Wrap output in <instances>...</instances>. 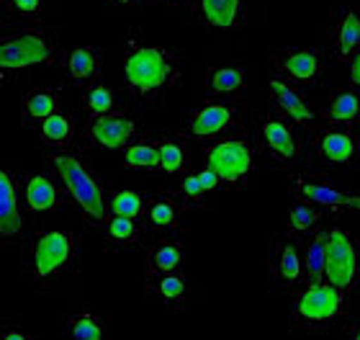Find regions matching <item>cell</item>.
I'll list each match as a JSON object with an SVG mask.
<instances>
[{
  "instance_id": "38",
  "label": "cell",
  "mask_w": 360,
  "mask_h": 340,
  "mask_svg": "<svg viewBox=\"0 0 360 340\" xmlns=\"http://www.w3.org/2000/svg\"><path fill=\"white\" fill-rule=\"evenodd\" d=\"M0 340H37V338H34V333L23 330L15 322H0Z\"/></svg>"
},
{
  "instance_id": "34",
  "label": "cell",
  "mask_w": 360,
  "mask_h": 340,
  "mask_svg": "<svg viewBox=\"0 0 360 340\" xmlns=\"http://www.w3.org/2000/svg\"><path fill=\"white\" fill-rule=\"evenodd\" d=\"M360 46V15L355 11L345 13L342 23H340V37H338V52L347 57Z\"/></svg>"
},
{
  "instance_id": "3",
  "label": "cell",
  "mask_w": 360,
  "mask_h": 340,
  "mask_svg": "<svg viewBox=\"0 0 360 340\" xmlns=\"http://www.w3.org/2000/svg\"><path fill=\"white\" fill-rule=\"evenodd\" d=\"M60 57V39L46 26H21L0 34V80L29 68H52Z\"/></svg>"
},
{
  "instance_id": "30",
  "label": "cell",
  "mask_w": 360,
  "mask_h": 340,
  "mask_svg": "<svg viewBox=\"0 0 360 340\" xmlns=\"http://www.w3.org/2000/svg\"><path fill=\"white\" fill-rule=\"evenodd\" d=\"M83 106H85V113H88V119H96V116H103V113L113 111V106H116V96H113V91L108 88V85L93 83L85 88Z\"/></svg>"
},
{
  "instance_id": "23",
  "label": "cell",
  "mask_w": 360,
  "mask_h": 340,
  "mask_svg": "<svg viewBox=\"0 0 360 340\" xmlns=\"http://www.w3.org/2000/svg\"><path fill=\"white\" fill-rule=\"evenodd\" d=\"M245 68L240 65H226V68H211L209 77H206V85H209L211 96H219V99H229V96H237V93L245 88Z\"/></svg>"
},
{
  "instance_id": "21",
  "label": "cell",
  "mask_w": 360,
  "mask_h": 340,
  "mask_svg": "<svg viewBox=\"0 0 360 340\" xmlns=\"http://www.w3.org/2000/svg\"><path fill=\"white\" fill-rule=\"evenodd\" d=\"M60 101L62 93L52 85H41V88H34V91L26 93L23 99V116L29 121H41L46 116H52L54 111H60Z\"/></svg>"
},
{
  "instance_id": "16",
  "label": "cell",
  "mask_w": 360,
  "mask_h": 340,
  "mask_svg": "<svg viewBox=\"0 0 360 340\" xmlns=\"http://www.w3.org/2000/svg\"><path fill=\"white\" fill-rule=\"evenodd\" d=\"M39 137L46 147L65 150L75 139V119L68 111H54L52 116L39 121Z\"/></svg>"
},
{
  "instance_id": "1",
  "label": "cell",
  "mask_w": 360,
  "mask_h": 340,
  "mask_svg": "<svg viewBox=\"0 0 360 340\" xmlns=\"http://www.w3.org/2000/svg\"><path fill=\"white\" fill-rule=\"evenodd\" d=\"M180 77L178 60L173 54L155 44H139L129 42V49L124 54V80L136 101L150 103L162 91L173 88Z\"/></svg>"
},
{
  "instance_id": "35",
  "label": "cell",
  "mask_w": 360,
  "mask_h": 340,
  "mask_svg": "<svg viewBox=\"0 0 360 340\" xmlns=\"http://www.w3.org/2000/svg\"><path fill=\"white\" fill-rule=\"evenodd\" d=\"M319 217H322V212L314 209L311 204H293L291 214H288V227L293 232H307L319 222Z\"/></svg>"
},
{
  "instance_id": "28",
  "label": "cell",
  "mask_w": 360,
  "mask_h": 340,
  "mask_svg": "<svg viewBox=\"0 0 360 340\" xmlns=\"http://www.w3.org/2000/svg\"><path fill=\"white\" fill-rule=\"evenodd\" d=\"M283 70L293 80L307 83V80L316 77V73H319V57H316V52H311V49H296V52L285 54Z\"/></svg>"
},
{
  "instance_id": "22",
  "label": "cell",
  "mask_w": 360,
  "mask_h": 340,
  "mask_svg": "<svg viewBox=\"0 0 360 340\" xmlns=\"http://www.w3.org/2000/svg\"><path fill=\"white\" fill-rule=\"evenodd\" d=\"M319 152L324 155V160H330L335 165H345L358 158V142L347 132H324L319 139Z\"/></svg>"
},
{
  "instance_id": "26",
  "label": "cell",
  "mask_w": 360,
  "mask_h": 340,
  "mask_svg": "<svg viewBox=\"0 0 360 340\" xmlns=\"http://www.w3.org/2000/svg\"><path fill=\"white\" fill-rule=\"evenodd\" d=\"M124 163L134 170H158L160 168V142L158 139H134L124 150Z\"/></svg>"
},
{
  "instance_id": "5",
  "label": "cell",
  "mask_w": 360,
  "mask_h": 340,
  "mask_svg": "<svg viewBox=\"0 0 360 340\" xmlns=\"http://www.w3.org/2000/svg\"><path fill=\"white\" fill-rule=\"evenodd\" d=\"M206 168L217 173L219 183H224L229 189H240L255 168L252 144L245 137H221L206 150Z\"/></svg>"
},
{
  "instance_id": "2",
  "label": "cell",
  "mask_w": 360,
  "mask_h": 340,
  "mask_svg": "<svg viewBox=\"0 0 360 340\" xmlns=\"http://www.w3.org/2000/svg\"><path fill=\"white\" fill-rule=\"evenodd\" d=\"M49 163L57 173L62 191L77 206L83 220L90 222V225H103L105 217H108V204H105V194L98 175L77 155L68 150H52L49 152Z\"/></svg>"
},
{
  "instance_id": "4",
  "label": "cell",
  "mask_w": 360,
  "mask_h": 340,
  "mask_svg": "<svg viewBox=\"0 0 360 340\" xmlns=\"http://www.w3.org/2000/svg\"><path fill=\"white\" fill-rule=\"evenodd\" d=\"M77 256V240L70 229L44 227L31 237L29 245V273L41 287H52L70 271Z\"/></svg>"
},
{
  "instance_id": "37",
  "label": "cell",
  "mask_w": 360,
  "mask_h": 340,
  "mask_svg": "<svg viewBox=\"0 0 360 340\" xmlns=\"http://www.w3.org/2000/svg\"><path fill=\"white\" fill-rule=\"evenodd\" d=\"M3 6L15 18H37L44 8V0H6Z\"/></svg>"
},
{
  "instance_id": "36",
  "label": "cell",
  "mask_w": 360,
  "mask_h": 340,
  "mask_svg": "<svg viewBox=\"0 0 360 340\" xmlns=\"http://www.w3.org/2000/svg\"><path fill=\"white\" fill-rule=\"evenodd\" d=\"M324 250H327V234H319L309 245V253H307V271L311 281L324 279Z\"/></svg>"
},
{
  "instance_id": "17",
  "label": "cell",
  "mask_w": 360,
  "mask_h": 340,
  "mask_svg": "<svg viewBox=\"0 0 360 340\" xmlns=\"http://www.w3.org/2000/svg\"><path fill=\"white\" fill-rule=\"evenodd\" d=\"M301 196L309 199L316 206H332V209H360V196H347L335 186L316 181H301L299 183Z\"/></svg>"
},
{
  "instance_id": "6",
  "label": "cell",
  "mask_w": 360,
  "mask_h": 340,
  "mask_svg": "<svg viewBox=\"0 0 360 340\" xmlns=\"http://www.w3.org/2000/svg\"><path fill=\"white\" fill-rule=\"evenodd\" d=\"M360 276L358 245L345 229L327 232V250H324V281L340 291L355 287Z\"/></svg>"
},
{
  "instance_id": "25",
  "label": "cell",
  "mask_w": 360,
  "mask_h": 340,
  "mask_svg": "<svg viewBox=\"0 0 360 340\" xmlns=\"http://www.w3.org/2000/svg\"><path fill=\"white\" fill-rule=\"evenodd\" d=\"M103 237L108 245L113 248H129V245H134L139 237H142V227L136 220H129V217H105L103 225Z\"/></svg>"
},
{
  "instance_id": "40",
  "label": "cell",
  "mask_w": 360,
  "mask_h": 340,
  "mask_svg": "<svg viewBox=\"0 0 360 340\" xmlns=\"http://www.w3.org/2000/svg\"><path fill=\"white\" fill-rule=\"evenodd\" d=\"M167 6H193L191 0H165Z\"/></svg>"
},
{
  "instance_id": "8",
  "label": "cell",
  "mask_w": 360,
  "mask_h": 340,
  "mask_svg": "<svg viewBox=\"0 0 360 340\" xmlns=\"http://www.w3.org/2000/svg\"><path fill=\"white\" fill-rule=\"evenodd\" d=\"M26 229L21 209V183L13 168L0 160V240L15 242Z\"/></svg>"
},
{
  "instance_id": "15",
  "label": "cell",
  "mask_w": 360,
  "mask_h": 340,
  "mask_svg": "<svg viewBox=\"0 0 360 340\" xmlns=\"http://www.w3.org/2000/svg\"><path fill=\"white\" fill-rule=\"evenodd\" d=\"M180 214H183V204L180 199L170 196V194H160V196L150 199L144 204V222L152 229H160V232H167V229H175L180 225Z\"/></svg>"
},
{
  "instance_id": "42",
  "label": "cell",
  "mask_w": 360,
  "mask_h": 340,
  "mask_svg": "<svg viewBox=\"0 0 360 340\" xmlns=\"http://www.w3.org/2000/svg\"><path fill=\"white\" fill-rule=\"evenodd\" d=\"M353 340H360V322L353 327Z\"/></svg>"
},
{
  "instance_id": "12",
  "label": "cell",
  "mask_w": 360,
  "mask_h": 340,
  "mask_svg": "<svg viewBox=\"0 0 360 340\" xmlns=\"http://www.w3.org/2000/svg\"><path fill=\"white\" fill-rule=\"evenodd\" d=\"M260 137H263V147L276 163L291 165L299 160L301 144L299 137L293 134V129L285 121L276 119V116H265L263 127H260Z\"/></svg>"
},
{
  "instance_id": "29",
  "label": "cell",
  "mask_w": 360,
  "mask_h": 340,
  "mask_svg": "<svg viewBox=\"0 0 360 340\" xmlns=\"http://www.w3.org/2000/svg\"><path fill=\"white\" fill-rule=\"evenodd\" d=\"M276 276L283 287H291V284H296V281L301 279V256L293 242H285V245H281V250H278Z\"/></svg>"
},
{
  "instance_id": "18",
  "label": "cell",
  "mask_w": 360,
  "mask_h": 340,
  "mask_svg": "<svg viewBox=\"0 0 360 340\" xmlns=\"http://www.w3.org/2000/svg\"><path fill=\"white\" fill-rule=\"evenodd\" d=\"M147 289L158 296L160 302L170 304V307H180V304L186 302V294H188V284H186V279H183V273H178V271L150 273Z\"/></svg>"
},
{
  "instance_id": "19",
  "label": "cell",
  "mask_w": 360,
  "mask_h": 340,
  "mask_svg": "<svg viewBox=\"0 0 360 340\" xmlns=\"http://www.w3.org/2000/svg\"><path fill=\"white\" fill-rule=\"evenodd\" d=\"M219 183L217 173L211 168H203L201 173H188L180 181V204L183 206H198L211 191H217Z\"/></svg>"
},
{
  "instance_id": "31",
  "label": "cell",
  "mask_w": 360,
  "mask_h": 340,
  "mask_svg": "<svg viewBox=\"0 0 360 340\" xmlns=\"http://www.w3.org/2000/svg\"><path fill=\"white\" fill-rule=\"evenodd\" d=\"M144 201L139 191H116L111 196V204H108V212L116 214V217H129V220H139L144 214Z\"/></svg>"
},
{
  "instance_id": "33",
  "label": "cell",
  "mask_w": 360,
  "mask_h": 340,
  "mask_svg": "<svg viewBox=\"0 0 360 340\" xmlns=\"http://www.w3.org/2000/svg\"><path fill=\"white\" fill-rule=\"evenodd\" d=\"M160 142V170L167 175H178L186 165V150L173 137H162Z\"/></svg>"
},
{
  "instance_id": "20",
  "label": "cell",
  "mask_w": 360,
  "mask_h": 340,
  "mask_svg": "<svg viewBox=\"0 0 360 340\" xmlns=\"http://www.w3.org/2000/svg\"><path fill=\"white\" fill-rule=\"evenodd\" d=\"M268 85H270V96L276 99L278 106L283 108V111L288 113L296 124H311V121H314V113H311V108L307 106V101L301 99L293 88H288V83L273 77Z\"/></svg>"
},
{
  "instance_id": "32",
  "label": "cell",
  "mask_w": 360,
  "mask_h": 340,
  "mask_svg": "<svg viewBox=\"0 0 360 340\" xmlns=\"http://www.w3.org/2000/svg\"><path fill=\"white\" fill-rule=\"evenodd\" d=\"M330 119L335 124H353L355 119L360 116V96L353 91L338 93L330 103Z\"/></svg>"
},
{
  "instance_id": "27",
  "label": "cell",
  "mask_w": 360,
  "mask_h": 340,
  "mask_svg": "<svg viewBox=\"0 0 360 340\" xmlns=\"http://www.w3.org/2000/svg\"><path fill=\"white\" fill-rule=\"evenodd\" d=\"M68 340H105V325L96 312H77L68 320Z\"/></svg>"
},
{
  "instance_id": "39",
  "label": "cell",
  "mask_w": 360,
  "mask_h": 340,
  "mask_svg": "<svg viewBox=\"0 0 360 340\" xmlns=\"http://www.w3.org/2000/svg\"><path fill=\"white\" fill-rule=\"evenodd\" d=\"M350 80H353V85H360V52L355 54V60L350 62Z\"/></svg>"
},
{
  "instance_id": "24",
  "label": "cell",
  "mask_w": 360,
  "mask_h": 340,
  "mask_svg": "<svg viewBox=\"0 0 360 340\" xmlns=\"http://www.w3.org/2000/svg\"><path fill=\"white\" fill-rule=\"evenodd\" d=\"M147 263H150V273L178 271L180 263H183V242L170 240V237H162V240H158L150 248Z\"/></svg>"
},
{
  "instance_id": "41",
  "label": "cell",
  "mask_w": 360,
  "mask_h": 340,
  "mask_svg": "<svg viewBox=\"0 0 360 340\" xmlns=\"http://www.w3.org/2000/svg\"><path fill=\"white\" fill-rule=\"evenodd\" d=\"M113 3H119V6H134L139 0H113Z\"/></svg>"
},
{
  "instance_id": "7",
  "label": "cell",
  "mask_w": 360,
  "mask_h": 340,
  "mask_svg": "<svg viewBox=\"0 0 360 340\" xmlns=\"http://www.w3.org/2000/svg\"><path fill=\"white\" fill-rule=\"evenodd\" d=\"M342 310V291L327 281H311L296 299L293 315L301 325H324Z\"/></svg>"
},
{
  "instance_id": "14",
  "label": "cell",
  "mask_w": 360,
  "mask_h": 340,
  "mask_svg": "<svg viewBox=\"0 0 360 340\" xmlns=\"http://www.w3.org/2000/svg\"><path fill=\"white\" fill-rule=\"evenodd\" d=\"M201 21L211 29L232 31L242 21V0H195Z\"/></svg>"
},
{
  "instance_id": "11",
  "label": "cell",
  "mask_w": 360,
  "mask_h": 340,
  "mask_svg": "<svg viewBox=\"0 0 360 340\" xmlns=\"http://www.w3.org/2000/svg\"><path fill=\"white\" fill-rule=\"evenodd\" d=\"M62 194L60 181H54L46 170H31L23 175L21 181V199L23 206L34 214H49L57 212L62 206Z\"/></svg>"
},
{
  "instance_id": "10",
  "label": "cell",
  "mask_w": 360,
  "mask_h": 340,
  "mask_svg": "<svg viewBox=\"0 0 360 340\" xmlns=\"http://www.w3.org/2000/svg\"><path fill=\"white\" fill-rule=\"evenodd\" d=\"M237 124V106L229 103V101H209L206 106H201L198 111L191 116L186 127V134L191 139H217L224 132Z\"/></svg>"
},
{
  "instance_id": "9",
  "label": "cell",
  "mask_w": 360,
  "mask_h": 340,
  "mask_svg": "<svg viewBox=\"0 0 360 340\" xmlns=\"http://www.w3.org/2000/svg\"><path fill=\"white\" fill-rule=\"evenodd\" d=\"M85 137L90 144H96L101 150H127L136 137V121L127 113L108 111L103 116L88 119Z\"/></svg>"
},
{
  "instance_id": "13",
  "label": "cell",
  "mask_w": 360,
  "mask_h": 340,
  "mask_svg": "<svg viewBox=\"0 0 360 340\" xmlns=\"http://www.w3.org/2000/svg\"><path fill=\"white\" fill-rule=\"evenodd\" d=\"M65 73L75 85L88 88V85L98 83L101 75V57L93 46H72L65 54Z\"/></svg>"
}]
</instances>
